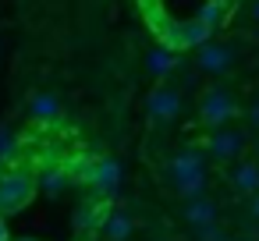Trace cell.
<instances>
[{
    "label": "cell",
    "mask_w": 259,
    "mask_h": 241,
    "mask_svg": "<svg viewBox=\"0 0 259 241\" xmlns=\"http://www.w3.org/2000/svg\"><path fill=\"white\" fill-rule=\"evenodd\" d=\"M149 241H178V237H170V234H160V237H149Z\"/></svg>",
    "instance_id": "cell-23"
},
{
    "label": "cell",
    "mask_w": 259,
    "mask_h": 241,
    "mask_svg": "<svg viewBox=\"0 0 259 241\" xmlns=\"http://www.w3.org/2000/svg\"><path fill=\"white\" fill-rule=\"evenodd\" d=\"M234 117H238V100L224 82L206 85L199 92V121H202V128H220V124H231Z\"/></svg>",
    "instance_id": "cell-4"
},
{
    "label": "cell",
    "mask_w": 259,
    "mask_h": 241,
    "mask_svg": "<svg viewBox=\"0 0 259 241\" xmlns=\"http://www.w3.org/2000/svg\"><path fill=\"white\" fill-rule=\"evenodd\" d=\"M11 241H39V237H11Z\"/></svg>",
    "instance_id": "cell-26"
},
{
    "label": "cell",
    "mask_w": 259,
    "mask_h": 241,
    "mask_svg": "<svg viewBox=\"0 0 259 241\" xmlns=\"http://www.w3.org/2000/svg\"><path fill=\"white\" fill-rule=\"evenodd\" d=\"M245 124H248L252 131H259V100L248 107V114H245Z\"/></svg>",
    "instance_id": "cell-17"
},
{
    "label": "cell",
    "mask_w": 259,
    "mask_h": 241,
    "mask_svg": "<svg viewBox=\"0 0 259 241\" xmlns=\"http://www.w3.org/2000/svg\"><path fill=\"white\" fill-rule=\"evenodd\" d=\"M227 241H252V234H234V237H227Z\"/></svg>",
    "instance_id": "cell-21"
},
{
    "label": "cell",
    "mask_w": 259,
    "mask_h": 241,
    "mask_svg": "<svg viewBox=\"0 0 259 241\" xmlns=\"http://www.w3.org/2000/svg\"><path fill=\"white\" fill-rule=\"evenodd\" d=\"M163 181H167L170 195H178L181 202H185V199H195V195H202V191L209 188V160H206L199 138L178 146V149L167 156V163H163Z\"/></svg>",
    "instance_id": "cell-1"
},
{
    "label": "cell",
    "mask_w": 259,
    "mask_h": 241,
    "mask_svg": "<svg viewBox=\"0 0 259 241\" xmlns=\"http://www.w3.org/2000/svg\"><path fill=\"white\" fill-rule=\"evenodd\" d=\"M36 170V191H43V195H50V199H61L75 181H71V174L64 170V160H50V163H39V167H32Z\"/></svg>",
    "instance_id": "cell-9"
},
{
    "label": "cell",
    "mask_w": 259,
    "mask_h": 241,
    "mask_svg": "<svg viewBox=\"0 0 259 241\" xmlns=\"http://www.w3.org/2000/svg\"><path fill=\"white\" fill-rule=\"evenodd\" d=\"M231 64H234V50H231V46L213 43V39H209V43H202V46H195V71L220 78V75H227V71H231Z\"/></svg>",
    "instance_id": "cell-8"
},
{
    "label": "cell",
    "mask_w": 259,
    "mask_h": 241,
    "mask_svg": "<svg viewBox=\"0 0 259 241\" xmlns=\"http://www.w3.org/2000/svg\"><path fill=\"white\" fill-rule=\"evenodd\" d=\"M181 220L195 230V227H206V223H217L220 220V202L209 195V191H202V195H195V199H185L181 202Z\"/></svg>",
    "instance_id": "cell-10"
},
{
    "label": "cell",
    "mask_w": 259,
    "mask_h": 241,
    "mask_svg": "<svg viewBox=\"0 0 259 241\" xmlns=\"http://www.w3.org/2000/svg\"><path fill=\"white\" fill-rule=\"evenodd\" d=\"M142 8L146 11H160V0H142Z\"/></svg>",
    "instance_id": "cell-20"
},
{
    "label": "cell",
    "mask_w": 259,
    "mask_h": 241,
    "mask_svg": "<svg viewBox=\"0 0 259 241\" xmlns=\"http://www.w3.org/2000/svg\"><path fill=\"white\" fill-rule=\"evenodd\" d=\"M227 18H231V8H224L220 0H206V4L199 8V15H195V22H199V25H206L209 32H217Z\"/></svg>",
    "instance_id": "cell-14"
},
{
    "label": "cell",
    "mask_w": 259,
    "mask_h": 241,
    "mask_svg": "<svg viewBox=\"0 0 259 241\" xmlns=\"http://www.w3.org/2000/svg\"><path fill=\"white\" fill-rule=\"evenodd\" d=\"M174 50H167V46H160V50H149V57H146V68H149V75H156V78H167L170 71H174Z\"/></svg>",
    "instance_id": "cell-15"
},
{
    "label": "cell",
    "mask_w": 259,
    "mask_h": 241,
    "mask_svg": "<svg viewBox=\"0 0 259 241\" xmlns=\"http://www.w3.org/2000/svg\"><path fill=\"white\" fill-rule=\"evenodd\" d=\"M248 216H252V223H259V191L248 195Z\"/></svg>",
    "instance_id": "cell-18"
},
{
    "label": "cell",
    "mask_w": 259,
    "mask_h": 241,
    "mask_svg": "<svg viewBox=\"0 0 259 241\" xmlns=\"http://www.w3.org/2000/svg\"><path fill=\"white\" fill-rule=\"evenodd\" d=\"M110 206H114V202H110V199H100V195L82 199V202H78V209H75V216H71L75 234H93V237H100V227H103V220H107Z\"/></svg>",
    "instance_id": "cell-7"
},
{
    "label": "cell",
    "mask_w": 259,
    "mask_h": 241,
    "mask_svg": "<svg viewBox=\"0 0 259 241\" xmlns=\"http://www.w3.org/2000/svg\"><path fill=\"white\" fill-rule=\"evenodd\" d=\"M227 188L234 195H245V199L255 195L259 191V160H248V156L234 160L227 167Z\"/></svg>",
    "instance_id": "cell-11"
},
{
    "label": "cell",
    "mask_w": 259,
    "mask_h": 241,
    "mask_svg": "<svg viewBox=\"0 0 259 241\" xmlns=\"http://www.w3.org/2000/svg\"><path fill=\"white\" fill-rule=\"evenodd\" d=\"M146 110H149V121L170 124V121H178V117L185 114V92H181L178 85H170V82H160V85L149 92Z\"/></svg>",
    "instance_id": "cell-5"
},
{
    "label": "cell",
    "mask_w": 259,
    "mask_h": 241,
    "mask_svg": "<svg viewBox=\"0 0 259 241\" xmlns=\"http://www.w3.org/2000/svg\"><path fill=\"white\" fill-rule=\"evenodd\" d=\"M36 195V170L32 163H8L0 167V216L18 213Z\"/></svg>",
    "instance_id": "cell-2"
},
{
    "label": "cell",
    "mask_w": 259,
    "mask_h": 241,
    "mask_svg": "<svg viewBox=\"0 0 259 241\" xmlns=\"http://www.w3.org/2000/svg\"><path fill=\"white\" fill-rule=\"evenodd\" d=\"M57 114H61L57 96H50V92H32L29 96V117L32 121H54Z\"/></svg>",
    "instance_id": "cell-13"
},
{
    "label": "cell",
    "mask_w": 259,
    "mask_h": 241,
    "mask_svg": "<svg viewBox=\"0 0 259 241\" xmlns=\"http://www.w3.org/2000/svg\"><path fill=\"white\" fill-rule=\"evenodd\" d=\"M121 177H124V170H121V163H117V160H110V156H96V160H93L89 188H93V195H100V199H110V202H114V195L121 191Z\"/></svg>",
    "instance_id": "cell-6"
},
{
    "label": "cell",
    "mask_w": 259,
    "mask_h": 241,
    "mask_svg": "<svg viewBox=\"0 0 259 241\" xmlns=\"http://www.w3.org/2000/svg\"><path fill=\"white\" fill-rule=\"evenodd\" d=\"M199 142H202L206 160H209V163H220V167H231V163L241 160L245 149H248V135H245V128H231V124L209 128V135L199 138Z\"/></svg>",
    "instance_id": "cell-3"
},
{
    "label": "cell",
    "mask_w": 259,
    "mask_h": 241,
    "mask_svg": "<svg viewBox=\"0 0 259 241\" xmlns=\"http://www.w3.org/2000/svg\"><path fill=\"white\" fill-rule=\"evenodd\" d=\"M0 241H11V227H8V216H0Z\"/></svg>",
    "instance_id": "cell-19"
},
{
    "label": "cell",
    "mask_w": 259,
    "mask_h": 241,
    "mask_svg": "<svg viewBox=\"0 0 259 241\" xmlns=\"http://www.w3.org/2000/svg\"><path fill=\"white\" fill-rule=\"evenodd\" d=\"M252 18L259 22V0H252Z\"/></svg>",
    "instance_id": "cell-22"
},
{
    "label": "cell",
    "mask_w": 259,
    "mask_h": 241,
    "mask_svg": "<svg viewBox=\"0 0 259 241\" xmlns=\"http://www.w3.org/2000/svg\"><path fill=\"white\" fill-rule=\"evenodd\" d=\"M192 241H227V230H224V227H220V220H217V223L195 227V230H192Z\"/></svg>",
    "instance_id": "cell-16"
},
{
    "label": "cell",
    "mask_w": 259,
    "mask_h": 241,
    "mask_svg": "<svg viewBox=\"0 0 259 241\" xmlns=\"http://www.w3.org/2000/svg\"><path fill=\"white\" fill-rule=\"evenodd\" d=\"M220 4H224V8H231V11H234V8H238V0H220Z\"/></svg>",
    "instance_id": "cell-24"
},
{
    "label": "cell",
    "mask_w": 259,
    "mask_h": 241,
    "mask_svg": "<svg viewBox=\"0 0 259 241\" xmlns=\"http://www.w3.org/2000/svg\"><path fill=\"white\" fill-rule=\"evenodd\" d=\"M75 241H96V237H93V234H78Z\"/></svg>",
    "instance_id": "cell-25"
},
{
    "label": "cell",
    "mask_w": 259,
    "mask_h": 241,
    "mask_svg": "<svg viewBox=\"0 0 259 241\" xmlns=\"http://www.w3.org/2000/svg\"><path fill=\"white\" fill-rule=\"evenodd\" d=\"M100 234H103V241H132V237H135V216L124 213L121 206H110V213H107Z\"/></svg>",
    "instance_id": "cell-12"
}]
</instances>
